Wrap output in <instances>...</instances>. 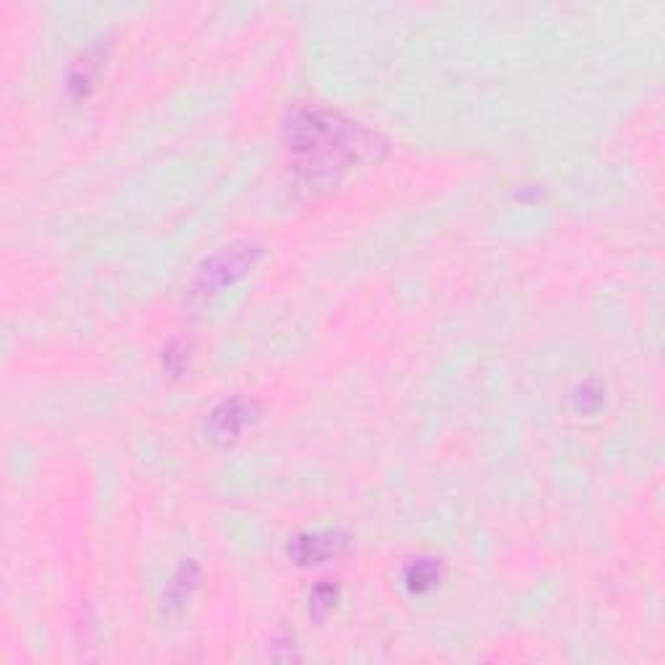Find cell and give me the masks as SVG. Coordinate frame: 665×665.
<instances>
[{
	"label": "cell",
	"mask_w": 665,
	"mask_h": 665,
	"mask_svg": "<svg viewBox=\"0 0 665 665\" xmlns=\"http://www.w3.org/2000/svg\"><path fill=\"white\" fill-rule=\"evenodd\" d=\"M286 146L297 156V167L318 180H335L356 162H372L385 143L359 122L341 118L339 112L322 107L299 105L286 120Z\"/></svg>",
	"instance_id": "cell-1"
},
{
	"label": "cell",
	"mask_w": 665,
	"mask_h": 665,
	"mask_svg": "<svg viewBox=\"0 0 665 665\" xmlns=\"http://www.w3.org/2000/svg\"><path fill=\"white\" fill-rule=\"evenodd\" d=\"M346 541L344 536L331 531H320V533H305V536H297L292 541L289 554L299 565H320V561L335 557L339 551H344Z\"/></svg>",
	"instance_id": "cell-4"
},
{
	"label": "cell",
	"mask_w": 665,
	"mask_h": 665,
	"mask_svg": "<svg viewBox=\"0 0 665 665\" xmlns=\"http://www.w3.org/2000/svg\"><path fill=\"white\" fill-rule=\"evenodd\" d=\"M440 578H442L440 565H437L435 559L414 561V565H411L408 572H406L408 587L416 593H424V591H429V587H435L437 582H440Z\"/></svg>",
	"instance_id": "cell-5"
},
{
	"label": "cell",
	"mask_w": 665,
	"mask_h": 665,
	"mask_svg": "<svg viewBox=\"0 0 665 665\" xmlns=\"http://www.w3.org/2000/svg\"><path fill=\"white\" fill-rule=\"evenodd\" d=\"M258 258H260L258 245L242 242V245L224 247L218 256L205 260L203 269L198 271L193 294L201 299L214 297V294L226 289V286L235 284L237 278H242L245 273L258 263Z\"/></svg>",
	"instance_id": "cell-2"
},
{
	"label": "cell",
	"mask_w": 665,
	"mask_h": 665,
	"mask_svg": "<svg viewBox=\"0 0 665 665\" xmlns=\"http://www.w3.org/2000/svg\"><path fill=\"white\" fill-rule=\"evenodd\" d=\"M333 601H335L333 587H328V585L318 587V591L312 593V611L322 616V611H328V608L333 606Z\"/></svg>",
	"instance_id": "cell-6"
},
{
	"label": "cell",
	"mask_w": 665,
	"mask_h": 665,
	"mask_svg": "<svg viewBox=\"0 0 665 665\" xmlns=\"http://www.w3.org/2000/svg\"><path fill=\"white\" fill-rule=\"evenodd\" d=\"M256 419H258V403L235 397V401H224L222 406L209 416V427L205 429H209L211 440L226 444V442H235Z\"/></svg>",
	"instance_id": "cell-3"
}]
</instances>
